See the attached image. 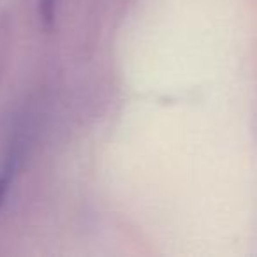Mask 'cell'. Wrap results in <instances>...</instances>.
<instances>
[{
  "mask_svg": "<svg viewBox=\"0 0 257 257\" xmlns=\"http://www.w3.org/2000/svg\"><path fill=\"white\" fill-rule=\"evenodd\" d=\"M39 13L44 25L51 27L57 15V0H39Z\"/></svg>",
  "mask_w": 257,
  "mask_h": 257,
  "instance_id": "obj_1",
  "label": "cell"
}]
</instances>
